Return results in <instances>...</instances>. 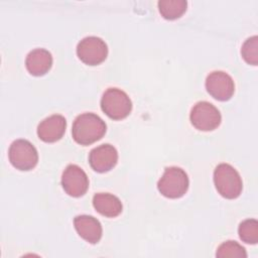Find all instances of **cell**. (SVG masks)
Wrapping results in <instances>:
<instances>
[{
    "mask_svg": "<svg viewBox=\"0 0 258 258\" xmlns=\"http://www.w3.org/2000/svg\"><path fill=\"white\" fill-rule=\"evenodd\" d=\"M216 256L218 258H246L247 252L245 248L236 241L223 242L217 249Z\"/></svg>",
    "mask_w": 258,
    "mask_h": 258,
    "instance_id": "obj_16",
    "label": "cell"
},
{
    "mask_svg": "<svg viewBox=\"0 0 258 258\" xmlns=\"http://www.w3.org/2000/svg\"><path fill=\"white\" fill-rule=\"evenodd\" d=\"M77 55L84 63L97 66L107 58L108 46L100 37L87 36L78 43Z\"/></svg>",
    "mask_w": 258,
    "mask_h": 258,
    "instance_id": "obj_7",
    "label": "cell"
},
{
    "mask_svg": "<svg viewBox=\"0 0 258 258\" xmlns=\"http://www.w3.org/2000/svg\"><path fill=\"white\" fill-rule=\"evenodd\" d=\"M67 120L62 115L53 114L43 119L37 126V135L40 140L52 143L61 139L66 132Z\"/></svg>",
    "mask_w": 258,
    "mask_h": 258,
    "instance_id": "obj_11",
    "label": "cell"
},
{
    "mask_svg": "<svg viewBox=\"0 0 258 258\" xmlns=\"http://www.w3.org/2000/svg\"><path fill=\"white\" fill-rule=\"evenodd\" d=\"M102 111L113 120L125 119L132 110L129 96L118 88L107 89L101 98Z\"/></svg>",
    "mask_w": 258,
    "mask_h": 258,
    "instance_id": "obj_4",
    "label": "cell"
},
{
    "mask_svg": "<svg viewBox=\"0 0 258 258\" xmlns=\"http://www.w3.org/2000/svg\"><path fill=\"white\" fill-rule=\"evenodd\" d=\"M8 157L13 167L22 171L33 169L38 162L36 148L26 139L14 140L9 146Z\"/></svg>",
    "mask_w": 258,
    "mask_h": 258,
    "instance_id": "obj_5",
    "label": "cell"
},
{
    "mask_svg": "<svg viewBox=\"0 0 258 258\" xmlns=\"http://www.w3.org/2000/svg\"><path fill=\"white\" fill-rule=\"evenodd\" d=\"M118 161V152L111 144H102L93 148L89 154L91 167L100 173L107 172L115 167Z\"/></svg>",
    "mask_w": 258,
    "mask_h": 258,
    "instance_id": "obj_10",
    "label": "cell"
},
{
    "mask_svg": "<svg viewBox=\"0 0 258 258\" xmlns=\"http://www.w3.org/2000/svg\"><path fill=\"white\" fill-rule=\"evenodd\" d=\"M241 55L248 64L257 66L258 63V37L257 35L247 38L242 47Z\"/></svg>",
    "mask_w": 258,
    "mask_h": 258,
    "instance_id": "obj_18",
    "label": "cell"
},
{
    "mask_svg": "<svg viewBox=\"0 0 258 258\" xmlns=\"http://www.w3.org/2000/svg\"><path fill=\"white\" fill-rule=\"evenodd\" d=\"M240 239L247 244H257L258 242V222L255 219H247L240 223L238 228Z\"/></svg>",
    "mask_w": 258,
    "mask_h": 258,
    "instance_id": "obj_17",
    "label": "cell"
},
{
    "mask_svg": "<svg viewBox=\"0 0 258 258\" xmlns=\"http://www.w3.org/2000/svg\"><path fill=\"white\" fill-rule=\"evenodd\" d=\"M189 180L186 172L177 166H169L164 169L157 182L158 191L165 198L178 199L185 195Z\"/></svg>",
    "mask_w": 258,
    "mask_h": 258,
    "instance_id": "obj_3",
    "label": "cell"
},
{
    "mask_svg": "<svg viewBox=\"0 0 258 258\" xmlns=\"http://www.w3.org/2000/svg\"><path fill=\"white\" fill-rule=\"evenodd\" d=\"M63 190L71 197L80 198L89 188V178L86 172L77 164H69L61 175Z\"/></svg>",
    "mask_w": 258,
    "mask_h": 258,
    "instance_id": "obj_8",
    "label": "cell"
},
{
    "mask_svg": "<svg viewBox=\"0 0 258 258\" xmlns=\"http://www.w3.org/2000/svg\"><path fill=\"white\" fill-rule=\"evenodd\" d=\"M93 206L102 216L115 218L122 213L123 206L119 198L109 192H98L93 197Z\"/></svg>",
    "mask_w": 258,
    "mask_h": 258,
    "instance_id": "obj_14",
    "label": "cell"
},
{
    "mask_svg": "<svg viewBox=\"0 0 258 258\" xmlns=\"http://www.w3.org/2000/svg\"><path fill=\"white\" fill-rule=\"evenodd\" d=\"M189 119L191 125L200 131H213L222 121L220 111L210 102H198L191 108Z\"/></svg>",
    "mask_w": 258,
    "mask_h": 258,
    "instance_id": "obj_6",
    "label": "cell"
},
{
    "mask_svg": "<svg viewBox=\"0 0 258 258\" xmlns=\"http://www.w3.org/2000/svg\"><path fill=\"white\" fill-rule=\"evenodd\" d=\"M157 5L159 13L163 18L174 20L186 11L187 2L184 0H160Z\"/></svg>",
    "mask_w": 258,
    "mask_h": 258,
    "instance_id": "obj_15",
    "label": "cell"
},
{
    "mask_svg": "<svg viewBox=\"0 0 258 258\" xmlns=\"http://www.w3.org/2000/svg\"><path fill=\"white\" fill-rule=\"evenodd\" d=\"M106 123L94 113L79 115L72 127L73 139L81 145L87 146L100 140L106 133Z\"/></svg>",
    "mask_w": 258,
    "mask_h": 258,
    "instance_id": "obj_1",
    "label": "cell"
},
{
    "mask_svg": "<svg viewBox=\"0 0 258 258\" xmlns=\"http://www.w3.org/2000/svg\"><path fill=\"white\" fill-rule=\"evenodd\" d=\"M52 66V55L44 48L31 50L25 59V67L28 73L35 77H40L48 73Z\"/></svg>",
    "mask_w": 258,
    "mask_h": 258,
    "instance_id": "obj_13",
    "label": "cell"
},
{
    "mask_svg": "<svg viewBox=\"0 0 258 258\" xmlns=\"http://www.w3.org/2000/svg\"><path fill=\"white\" fill-rule=\"evenodd\" d=\"M214 183L218 192L228 200L237 199L243 189L239 172L228 163H221L215 168Z\"/></svg>",
    "mask_w": 258,
    "mask_h": 258,
    "instance_id": "obj_2",
    "label": "cell"
},
{
    "mask_svg": "<svg viewBox=\"0 0 258 258\" xmlns=\"http://www.w3.org/2000/svg\"><path fill=\"white\" fill-rule=\"evenodd\" d=\"M206 89L208 93L218 101H228L235 92V84L230 75L223 71L210 73L206 79Z\"/></svg>",
    "mask_w": 258,
    "mask_h": 258,
    "instance_id": "obj_9",
    "label": "cell"
},
{
    "mask_svg": "<svg viewBox=\"0 0 258 258\" xmlns=\"http://www.w3.org/2000/svg\"><path fill=\"white\" fill-rule=\"evenodd\" d=\"M74 226L79 236L90 244H97L102 238V225L92 216H77L74 219Z\"/></svg>",
    "mask_w": 258,
    "mask_h": 258,
    "instance_id": "obj_12",
    "label": "cell"
}]
</instances>
